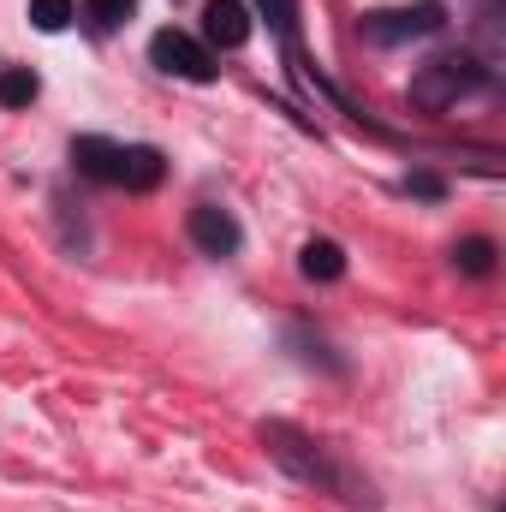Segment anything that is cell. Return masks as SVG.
<instances>
[{
  "mask_svg": "<svg viewBox=\"0 0 506 512\" xmlns=\"http://www.w3.org/2000/svg\"><path fill=\"white\" fill-rule=\"evenodd\" d=\"M191 245L203 256H233L239 245H245V227L233 221V209H221V203H197L191 209Z\"/></svg>",
  "mask_w": 506,
  "mask_h": 512,
  "instance_id": "8992f818",
  "label": "cell"
},
{
  "mask_svg": "<svg viewBox=\"0 0 506 512\" xmlns=\"http://www.w3.org/2000/svg\"><path fill=\"white\" fill-rule=\"evenodd\" d=\"M256 435H262L268 459H274L280 471H292L298 483H310V489H322V495H340L346 507H376L370 477H358L352 465H340V459L328 453V441H316L310 429H298V423H286V417H268Z\"/></svg>",
  "mask_w": 506,
  "mask_h": 512,
  "instance_id": "6da1fadb",
  "label": "cell"
},
{
  "mask_svg": "<svg viewBox=\"0 0 506 512\" xmlns=\"http://www.w3.org/2000/svg\"><path fill=\"white\" fill-rule=\"evenodd\" d=\"M42 90V78L30 66H0V108H30Z\"/></svg>",
  "mask_w": 506,
  "mask_h": 512,
  "instance_id": "9c48e42d",
  "label": "cell"
},
{
  "mask_svg": "<svg viewBox=\"0 0 506 512\" xmlns=\"http://www.w3.org/2000/svg\"><path fill=\"white\" fill-rule=\"evenodd\" d=\"M72 167L96 185H126V191H155L167 179V155L155 143H114V137H72Z\"/></svg>",
  "mask_w": 506,
  "mask_h": 512,
  "instance_id": "7a4b0ae2",
  "label": "cell"
},
{
  "mask_svg": "<svg viewBox=\"0 0 506 512\" xmlns=\"http://www.w3.org/2000/svg\"><path fill=\"white\" fill-rule=\"evenodd\" d=\"M84 12H90L96 30H120L131 12H137V0H84Z\"/></svg>",
  "mask_w": 506,
  "mask_h": 512,
  "instance_id": "7c38bea8",
  "label": "cell"
},
{
  "mask_svg": "<svg viewBox=\"0 0 506 512\" xmlns=\"http://www.w3.org/2000/svg\"><path fill=\"white\" fill-rule=\"evenodd\" d=\"M251 30H256V18H251L245 0H209V6H203V36H209L215 48H245Z\"/></svg>",
  "mask_w": 506,
  "mask_h": 512,
  "instance_id": "52a82bcc",
  "label": "cell"
},
{
  "mask_svg": "<svg viewBox=\"0 0 506 512\" xmlns=\"http://www.w3.org/2000/svg\"><path fill=\"white\" fill-rule=\"evenodd\" d=\"M453 262H459L465 274H477V280H483V274H495V245H489V239H465V245L453 251Z\"/></svg>",
  "mask_w": 506,
  "mask_h": 512,
  "instance_id": "8fae6325",
  "label": "cell"
},
{
  "mask_svg": "<svg viewBox=\"0 0 506 512\" xmlns=\"http://www.w3.org/2000/svg\"><path fill=\"white\" fill-rule=\"evenodd\" d=\"M72 18H78V0H30V24H36V30H48V36H54V30H66Z\"/></svg>",
  "mask_w": 506,
  "mask_h": 512,
  "instance_id": "30bf717a",
  "label": "cell"
},
{
  "mask_svg": "<svg viewBox=\"0 0 506 512\" xmlns=\"http://www.w3.org/2000/svg\"><path fill=\"white\" fill-rule=\"evenodd\" d=\"M405 191H411V197H441V179H435V173H411Z\"/></svg>",
  "mask_w": 506,
  "mask_h": 512,
  "instance_id": "5bb4252c",
  "label": "cell"
},
{
  "mask_svg": "<svg viewBox=\"0 0 506 512\" xmlns=\"http://www.w3.org/2000/svg\"><path fill=\"white\" fill-rule=\"evenodd\" d=\"M149 60H155V72H167V78H185V84H215V54H209L197 36L173 30V24L149 36Z\"/></svg>",
  "mask_w": 506,
  "mask_h": 512,
  "instance_id": "5b68a950",
  "label": "cell"
},
{
  "mask_svg": "<svg viewBox=\"0 0 506 512\" xmlns=\"http://www.w3.org/2000/svg\"><path fill=\"white\" fill-rule=\"evenodd\" d=\"M298 268H304V280H340V274H346V251H340L334 239H304Z\"/></svg>",
  "mask_w": 506,
  "mask_h": 512,
  "instance_id": "ba28073f",
  "label": "cell"
},
{
  "mask_svg": "<svg viewBox=\"0 0 506 512\" xmlns=\"http://www.w3.org/2000/svg\"><path fill=\"white\" fill-rule=\"evenodd\" d=\"M477 90H489V66H483L477 54H435V60L417 66V78H411V102L429 108V114L459 108V102L477 96Z\"/></svg>",
  "mask_w": 506,
  "mask_h": 512,
  "instance_id": "3957f363",
  "label": "cell"
},
{
  "mask_svg": "<svg viewBox=\"0 0 506 512\" xmlns=\"http://www.w3.org/2000/svg\"><path fill=\"white\" fill-rule=\"evenodd\" d=\"M447 24V6L441 0H417V6H381V12H364V42L376 48H399V42H417V36H435Z\"/></svg>",
  "mask_w": 506,
  "mask_h": 512,
  "instance_id": "277c9868",
  "label": "cell"
},
{
  "mask_svg": "<svg viewBox=\"0 0 506 512\" xmlns=\"http://www.w3.org/2000/svg\"><path fill=\"white\" fill-rule=\"evenodd\" d=\"M256 6H262V12H268V18H274L280 30H286V36H292V18H298V0H256Z\"/></svg>",
  "mask_w": 506,
  "mask_h": 512,
  "instance_id": "4fadbf2b",
  "label": "cell"
}]
</instances>
